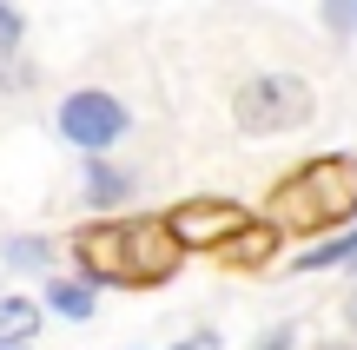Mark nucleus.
I'll return each instance as SVG.
<instances>
[{"label": "nucleus", "mask_w": 357, "mask_h": 350, "mask_svg": "<svg viewBox=\"0 0 357 350\" xmlns=\"http://www.w3.org/2000/svg\"><path fill=\"white\" fill-rule=\"evenodd\" d=\"M291 344H298V331H291V324H271V331H265V337H258L252 350H291Z\"/></svg>", "instance_id": "f8f14e48"}, {"label": "nucleus", "mask_w": 357, "mask_h": 350, "mask_svg": "<svg viewBox=\"0 0 357 350\" xmlns=\"http://www.w3.org/2000/svg\"><path fill=\"white\" fill-rule=\"evenodd\" d=\"M13 53H20V33H0V93H26L33 86V66H20Z\"/></svg>", "instance_id": "9b49d317"}, {"label": "nucleus", "mask_w": 357, "mask_h": 350, "mask_svg": "<svg viewBox=\"0 0 357 350\" xmlns=\"http://www.w3.org/2000/svg\"><path fill=\"white\" fill-rule=\"evenodd\" d=\"M0 350H26V344H0Z\"/></svg>", "instance_id": "f3484780"}, {"label": "nucleus", "mask_w": 357, "mask_h": 350, "mask_svg": "<svg viewBox=\"0 0 357 350\" xmlns=\"http://www.w3.org/2000/svg\"><path fill=\"white\" fill-rule=\"evenodd\" d=\"M126 198H132V172L93 152V166H86V205L93 212H113V205H126Z\"/></svg>", "instance_id": "423d86ee"}, {"label": "nucleus", "mask_w": 357, "mask_h": 350, "mask_svg": "<svg viewBox=\"0 0 357 350\" xmlns=\"http://www.w3.org/2000/svg\"><path fill=\"white\" fill-rule=\"evenodd\" d=\"M318 350H351V344H318Z\"/></svg>", "instance_id": "2eb2a0df"}, {"label": "nucleus", "mask_w": 357, "mask_h": 350, "mask_svg": "<svg viewBox=\"0 0 357 350\" xmlns=\"http://www.w3.org/2000/svg\"><path fill=\"white\" fill-rule=\"evenodd\" d=\"M172 350H218V331H192V337L172 344Z\"/></svg>", "instance_id": "ddd939ff"}, {"label": "nucleus", "mask_w": 357, "mask_h": 350, "mask_svg": "<svg viewBox=\"0 0 357 350\" xmlns=\"http://www.w3.org/2000/svg\"><path fill=\"white\" fill-rule=\"evenodd\" d=\"M331 264H357V232L331 238V245H318V251H305V258H298V271H331Z\"/></svg>", "instance_id": "9d476101"}, {"label": "nucleus", "mask_w": 357, "mask_h": 350, "mask_svg": "<svg viewBox=\"0 0 357 350\" xmlns=\"http://www.w3.org/2000/svg\"><path fill=\"white\" fill-rule=\"evenodd\" d=\"M166 218H172V232H178L185 251H218L245 225V205H231V198H185V205L166 212Z\"/></svg>", "instance_id": "20e7f679"}, {"label": "nucleus", "mask_w": 357, "mask_h": 350, "mask_svg": "<svg viewBox=\"0 0 357 350\" xmlns=\"http://www.w3.org/2000/svg\"><path fill=\"white\" fill-rule=\"evenodd\" d=\"M351 26H357V0H351Z\"/></svg>", "instance_id": "a211bd4d"}, {"label": "nucleus", "mask_w": 357, "mask_h": 350, "mask_svg": "<svg viewBox=\"0 0 357 350\" xmlns=\"http://www.w3.org/2000/svg\"><path fill=\"white\" fill-rule=\"evenodd\" d=\"M33 331H40L33 298H0V344H33Z\"/></svg>", "instance_id": "6e6552de"}, {"label": "nucleus", "mask_w": 357, "mask_h": 350, "mask_svg": "<svg viewBox=\"0 0 357 350\" xmlns=\"http://www.w3.org/2000/svg\"><path fill=\"white\" fill-rule=\"evenodd\" d=\"M311 113H318V100H311V86L298 73H258L252 86H238V100H231V119H238V132H252V139L298 132Z\"/></svg>", "instance_id": "f03ea898"}, {"label": "nucleus", "mask_w": 357, "mask_h": 350, "mask_svg": "<svg viewBox=\"0 0 357 350\" xmlns=\"http://www.w3.org/2000/svg\"><path fill=\"white\" fill-rule=\"evenodd\" d=\"M265 218L278 232H337L357 218V159L351 152H324L305 159L298 172H284L265 198Z\"/></svg>", "instance_id": "f257e3e1"}, {"label": "nucleus", "mask_w": 357, "mask_h": 350, "mask_svg": "<svg viewBox=\"0 0 357 350\" xmlns=\"http://www.w3.org/2000/svg\"><path fill=\"white\" fill-rule=\"evenodd\" d=\"M0 33H20V13H13L7 0H0Z\"/></svg>", "instance_id": "4468645a"}, {"label": "nucleus", "mask_w": 357, "mask_h": 350, "mask_svg": "<svg viewBox=\"0 0 357 350\" xmlns=\"http://www.w3.org/2000/svg\"><path fill=\"white\" fill-rule=\"evenodd\" d=\"M351 324H357V298H351Z\"/></svg>", "instance_id": "dca6fc26"}, {"label": "nucleus", "mask_w": 357, "mask_h": 350, "mask_svg": "<svg viewBox=\"0 0 357 350\" xmlns=\"http://www.w3.org/2000/svg\"><path fill=\"white\" fill-rule=\"evenodd\" d=\"M60 139L66 145H79V152H106L113 139H126V126H132V113L113 100V93H100V86H86V93H73V100H60Z\"/></svg>", "instance_id": "7ed1b4c3"}, {"label": "nucleus", "mask_w": 357, "mask_h": 350, "mask_svg": "<svg viewBox=\"0 0 357 350\" xmlns=\"http://www.w3.org/2000/svg\"><path fill=\"white\" fill-rule=\"evenodd\" d=\"M278 238H284V232H278L271 218H245L238 232H231L225 245H218V258H225L231 271H258V264H271V251H278Z\"/></svg>", "instance_id": "39448f33"}, {"label": "nucleus", "mask_w": 357, "mask_h": 350, "mask_svg": "<svg viewBox=\"0 0 357 350\" xmlns=\"http://www.w3.org/2000/svg\"><path fill=\"white\" fill-rule=\"evenodd\" d=\"M0 258H7L13 271H47V258H53V245H47V238H33V232H13L7 245H0Z\"/></svg>", "instance_id": "1a4fd4ad"}, {"label": "nucleus", "mask_w": 357, "mask_h": 350, "mask_svg": "<svg viewBox=\"0 0 357 350\" xmlns=\"http://www.w3.org/2000/svg\"><path fill=\"white\" fill-rule=\"evenodd\" d=\"M93 304H100V285H93L86 271H79V278H53V285H47V311L73 317V324H86Z\"/></svg>", "instance_id": "0eeeda50"}]
</instances>
